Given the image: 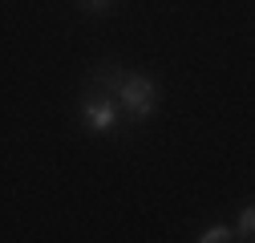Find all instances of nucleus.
I'll return each instance as SVG.
<instances>
[{"mask_svg":"<svg viewBox=\"0 0 255 243\" xmlns=\"http://www.w3.org/2000/svg\"><path fill=\"white\" fill-rule=\"evenodd\" d=\"M106 81V89L118 98V106L130 114L134 122H146L150 114H154V106H158V85L146 77V73H126V69H98V77H93V85H102Z\"/></svg>","mask_w":255,"mask_h":243,"instance_id":"nucleus-1","label":"nucleus"},{"mask_svg":"<svg viewBox=\"0 0 255 243\" xmlns=\"http://www.w3.org/2000/svg\"><path fill=\"white\" fill-rule=\"evenodd\" d=\"M118 98L110 94L106 85H89L85 98H81V126L89 134H110L118 126Z\"/></svg>","mask_w":255,"mask_h":243,"instance_id":"nucleus-2","label":"nucleus"},{"mask_svg":"<svg viewBox=\"0 0 255 243\" xmlns=\"http://www.w3.org/2000/svg\"><path fill=\"white\" fill-rule=\"evenodd\" d=\"M227 239H235V231H231L227 223H215V227H207V231L199 235V243H227Z\"/></svg>","mask_w":255,"mask_h":243,"instance_id":"nucleus-3","label":"nucleus"},{"mask_svg":"<svg viewBox=\"0 0 255 243\" xmlns=\"http://www.w3.org/2000/svg\"><path fill=\"white\" fill-rule=\"evenodd\" d=\"M255 235V211L243 207V215H239V227H235V239H251Z\"/></svg>","mask_w":255,"mask_h":243,"instance_id":"nucleus-4","label":"nucleus"},{"mask_svg":"<svg viewBox=\"0 0 255 243\" xmlns=\"http://www.w3.org/2000/svg\"><path fill=\"white\" fill-rule=\"evenodd\" d=\"M77 4H81L85 12H110V8H114V0H77Z\"/></svg>","mask_w":255,"mask_h":243,"instance_id":"nucleus-5","label":"nucleus"}]
</instances>
